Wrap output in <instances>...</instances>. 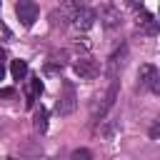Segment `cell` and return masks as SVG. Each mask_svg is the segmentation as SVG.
Returning a JSON list of instances; mask_svg holds the SVG:
<instances>
[{
    "instance_id": "12",
    "label": "cell",
    "mask_w": 160,
    "mask_h": 160,
    "mask_svg": "<svg viewBox=\"0 0 160 160\" xmlns=\"http://www.w3.org/2000/svg\"><path fill=\"white\" fill-rule=\"evenodd\" d=\"M60 2H62V10H65L70 18H72L80 8H85V0H60Z\"/></svg>"
},
{
    "instance_id": "7",
    "label": "cell",
    "mask_w": 160,
    "mask_h": 160,
    "mask_svg": "<svg viewBox=\"0 0 160 160\" xmlns=\"http://www.w3.org/2000/svg\"><path fill=\"white\" fill-rule=\"evenodd\" d=\"M120 20H122V18H120V10H118V8H112V5H102V8H100V22H102L105 28L112 30V28L120 25Z\"/></svg>"
},
{
    "instance_id": "18",
    "label": "cell",
    "mask_w": 160,
    "mask_h": 160,
    "mask_svg": "<svg viewBox=\"0 0 160 160\" xmlns=\"http://www.w3.org/2000/svg\"><path fill=\"white\" fill-rule=\"evenodd\" d=\"M2 60H5V50L0 48V62H2Z\"/></svg>"
},
{
    "instance_id": "15",
    "label": "cell",
    "mask_w": 160,
    "mask_h": 160,
    "mask_svg": "<svg viewBox=\"0 0 160 160\" xmlns=\"http://www.w3.org/2000/svg\"><path fill=\"white\" fill-rule=\"evenodd\" d=\"M10 38H12V32H10V28H8V25H5L2 20H0V42H8Z\"/></svg>"
},
{
    "instance_id": "3",
    "label": "cell",
    "mask_w": 160,
    "mask_h": 160,
    "mask_svg": "<svg viewBox=\"0 0 160 160\" xmlns=\"http://www.w3.org/2000/svg\"><path fill=\"white\" fill-rule=\"evenodd\" d=\"M15 15H18V20H20L25 28H30V25L38 20V5H35L32 0H18Z\"/></svg>"
},
{
    "instance_id": "1",
    "label": "cell",
    "mask_w": 160,
    "mask_h": 160,
    "mask_svg": "<svg viewBox=\"0 0 160 160\" xmlns=\"http://www.w3.org/2000/svg\"><path fill=\"white\" fill-rule=\"evenodd\" d=\"M75 108H78V95H75V88H72V82H62V95H60V100H58V115H70V112H75Z\"/></svg>"
},
{
    "instance_id": "11",
    "label": "cell",
    "mask_w": 160,
    "mask_h": 160,
    "mask_svg": "<svg viewBox=\"0 0 160 160\" xmlns=\"http://www.w3.org/2000/svg\"><path fill=\"white\" fill-rule=\"evenodd\" d=\"M10 72H12V78H15V80H22V78L28 75V62H25V60H12Z\"/></svg>"
},
{
    "instance_id": "14",
    "label": "cell",
    "mask_w": 160,
    "mask_h": 160,
    "mask_svg": "<svg viewBox=\"0 0 160 160\" xmlns=\"http://www.w3.org/2000/svg\"><path fill=\"white\" fill-rule=\"evenodd\" d=\"M30 95H42V82H40V78L30 80Z\"/></svg>"
},
{
    "instance_id": "19",
    "label": "cell",
    "mask_w": 160,
    "mask_h": 160,
    "mask_svg": "<svg viewBox=\"0 0 160 160\" xmlns=\"http://www.w3.org/2000/svg\"><path fill=\"white\" fill-rule=\"evenodd\" d=\"M2 75H5V68H2V62H0V80H2Z\"/></svg>"
},
{
    "instance_id": "9",
    "label": "cell",
    "mask_w": 160,
    "mask_h": 160,
    "mask_svg": "<svg viewBox=\"0 0 160 160\" xmlns=\"http://www.w3.org/2000/svg\"><path fill=\"white\" fill-rule=\"evenodd\" d=\"M125 58H128V45H120V48L112 52V58H110L112 75H115V70H118V68H122V65H125Z\"/></svg>"
},
{
    "instance_id": "13",
    "label": "cell",
    "mask_w": 160,
    "mask_h": 160,
    "mask_svg": "<svg viewBox=\"0 0 160 160\" xmlns=\"http://www.w3.org/2000/svg\"><path fill=\"white\" fill-rule=\"evenodd\" d=\"M70 160H92V152H90V150H85V148H78V150H72Z\"/></svg>"
},
{
    "instance_id": "5",
    "label": "cell",
    "mask_w": 160,
    "mask_h": 160,
    "mask_svg": "<svg viewBox=\"0 0 160 160\" xmlns=\"http://www.w3.org/2000/svg\"><path fill=\"white\" fill-rule=\"evenodd\" d=\"M75 72H78L82 80H92V78H98L100 65H98L95 60H90V58H80V60L75 62Z\"/></svg>"
},
{
    "instance_id": "8",
    "label": "cell",
    "mask_w": 160,
    "mask_h": 160,
    "mask_svg": "<svg viewBox=\"0 0 160 160\" xmlns=\"http://www.w3.org/2000/svg\"><path fill=\"white\" fill-rule=\"evenodd\" d=\"M138 25H140V28H145V32H150V35H155V32H158L155 18H152V12H148V10H140V12H138Z\"/></svg>"
},
{
    "instance_id": "17",
    "label": "cell",
    "mask_w": 160,
    "mask_h": 160,
    "mask_svg": "<svg viewBox=\"0 0 160 160\" xmlns=\"http://www.w3.org/2000/svg\"><path fill=\"white\" fill-rule=\"evenodd\" d=\"M130 8H142V0H125Z\"/></svg>"
},
{
    "instance_id": "10",
    "label": "cell",
    "mask_w": 160,
    "mask_h": 160,
    "mask_svg": "<svg viewBox=\"0 0 160 160\" xmlns=\"http://www.w3.org/2000/svg\"><path fill=\"white\" fill-rule=\"evenodd\" d=\"M32 128H35L38 132H45V130H48V110H45V108H38V110H35V115H32Z\"/></svg>"
},
{
    "instance_id": "16",
    "label": "cell",
    "mask_w": 160,
    "mask_h": 160,
    "mask_svg": "<svg viewBox=\"0 0 160 160\" xmlns=\"http://www.w3.org/2000/svg\"><path fill=\"white\" fill-rule=\"evenodd\" d=\"M12 95H15L12 88H0V98H12Z\"/></svg>"
},
{
    "instance_id": "4",
    "label": "cell",
    "mask_w": 160,
    "mask_h": 160,
    "mask_svg": "<svg viewBox=\"0 0 160 160\" xmlns=\"http://www.w3.org/2000/svg\"><path fill=\"white\" fill-rule=\"evenodd\" d=\"M115 98H118V82H110L108 92H105L102 98H98V100H102V102H95V105H92V118H95V120H98V118H102V115L112 108Z\"/></svg>"
},
{
    "instance_id": "6",
    "label": "cell",
    "mask_w": 160,
    "mask_h": 160,
    "mask_svg": "<svg viewBox=\"0 0 160 160\" xmlns=\"http://www.w3.org/2000/svg\"><path fill=\"white\" fill-rule=\"evenodd\" d=\"M95 10H90V8H80L75 15H72V25L78 28V30H90L92 25H95Z\"/></svg>"
},
{
    "instance_id": "2",
    "label": "cell",
    "mask_w": 160,
    "mask_h": 160,
    "mask_svg": "<svg viewBox=\"0 0 160 160\" xmlns=\"http://www.w3.org/2000/svg\"><path fill=\"white\" fill-rule=\"evenodd\" d=\"M138 80H140V88H145V90H152V92H158V88H160V75H158V68L155 65H150V62H145V65H140V70H138Z\"/></svg>"
}]
</instances>
